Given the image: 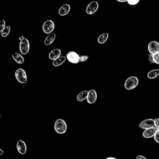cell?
I'll list each match as a JSON object with an SVG mask.
<instances>
[{"instance_id":"d4e9b609","label":"cell","mask_w":159,"mask_h":159,"mask_svg":"<svg viewBox=\"0 0 159 159\" xmlns=\"http://www.w3.org/2000/svg\"><path fill=\"white\" fill-rule=\"evenodd\" d=\"M89 59V57L88 55H83L80 56V62H86V60H88Z\"/></svg>"},{"instance_id":"8992f818","label":"cell","mask_w":159,"mask_h":159,"mask_svg":"<svg viewBox=\"0 0 159 159\" xmlns=\"http://www.w3.org/2000/svg\"><path fill=\"white\" fill-rule=\"evenodd\" d=\"M67 60L74 64H76L80 62V56L78 53L75 51H70L66 55Z\"/></svg>"},{"instance_id":"1f68e13d","label":"cell","mask_w":159,"mask_h":159,"mask_svg":"<svg viewBox=\"0 0 159 159\" xmlns=\"http://www.w3.org/2000/svg\"><path fill=\"white\" fill-rule=\"evenodd\" d=\"M25 37H24L23 36H19V41H21V40L24 39H25Z\"/></svg>"},{"instance_id":"7a4b0ae2","label":"cell","mask_w":159,"mask_h":159,"mask_svg":"<svg viewBox=\"0 0 159 159\" xmlns=\"http://www.w3.org/2000/svg\"><path fill=\"white\" fill-rule=\"evenodd\" d=\"M139 85V79L137 77L132 76L129 77L124 82V88L127 90H132L136 88Z\"/></svg>"},{"instance_id":"52a82bcc","label":"cell","mask_w":159,"mask_h":159,"mask_svg":"<svg viewBox=\"0 0 159 159\" xmlns=\"http://www.w3.org/2000/svg\"><path fill=\"white\" fill-rule=\"evenodd\" d=\"M99 8V3L96 1L90 2L86 8V13L89 15H92L98 11Z\"/></svg>"},{"instance_id":"3957f363","label":"cell","mask_w":159,"mask_h":159,"mask_svg":"<svg viewBox=\"0 0 159 159\" xmlns=\"http://www.w3.org/2000/svg\"><path fill=\"white\" fill-rule=\"evenodd\" d=\"M15 78L19 83L25 84L27 83V75L26 71L22 68H19L15 71Z\"/></svg>"},{"instance_id":"484cf974","label":"cell","mask_w":159,"mask_h":159,"mask_svg":"<svg viewBox=\"0 0 159 159\" xmlns=\"http://www.w3.org/2000/svg\"><path fill=\"white\" fill-rule=\"evenodd\" d=\"M154 140H155V141L159 144V130H157V131L155 134V135H154Z\"/></svg>"},{"instance_id":"5b68a950","label":"cell","mask_w":159,"mask_h":159,"mask_svg":"<svg viewBox=\"0 0 159 159\" xmlns=\"http://www.w3.org/2000/svg\"><path fill=\"white\" fill-rule=\"evenodd\" d=\"M55 29V23L51 19L46 21L42 25V31L46 34L53 32Z\"/></svg>"},{"instance_id":"9c48e42d","label":"cell","mask_w":159,"mask_h":159,"mask_svg":"<svg viewBox=\"0 0 159 159\" xmlns=\"http://www.w3.org/2000/svg\"><path fill=\"white\" fill-rule=\"evenodd\" d=\"M139 128L142 129H147L155 127V123L153 119H147L144 120L139 125Z\"/></svg>"},{"instance_id":"ffe728a7","label":"cell","mask_w":159,"mask_h":159,"mask_svg":"<svg viewBox=\"0 0 159 159\" xmlns=\"http://www.w3.org/2000/svg\"><path fill=\"white\" fill-rule=\"evenodd\" d=\"M158 76H159V69H153L149 71L147 75V78L151 80L156 78Z\"/></svg>"},{"instance_id":"cb8c5ba5","label":"cell","mask_w":159,"mask_h":159,"mask_svg":"<svg viewBox=\"0 0 159 159\" xmlns=\"http://www.w3.org/2000/svg\"><path fill=\"white\" fill-rule=\"evenodd\" d=\"M139 1H140V0H127V3L131 6L136 5L139 3Z\"/></svg>"},{"instance_id":"5bb4252c","label":"cell","mask_w":159,"mask_h":159,"mask_svg":"<svg viewBox=\"0 0 159 159\" xmlns=\"http://www.w3.org/2000/svg\"><path fill=\"white\" fill-rule=\"evenodd\" d=\"M62 51L60 49H54L52 50L49 54V59L54 61V60L57 59V58L61 56Z\"/></svg>"},{"instance_id":"d6a6232c","label":"cell","mask_w":159,"mask_h":159,"mask_svg":"<svg viewBox=\"0 0 159 159\" xmlns=\"http://www.w3.org/2000/svg\"><path fill=\"white\" fill-rule=\"evenodd\" d=\"M106 159H118L116 158H115V157H107Z\"/></svg>"},{"instance_id":"9a60e30c","label":"cell","mask_w":159,"mask_h":159,"mask_svg":"<svg viewBox=\"0 0 159 159\" xmlns=\"http://www.w3.org/2000/svg\"><path fill=\"white\" fill-rule=\"evenodd\" d=\"M56 39V34L54 32H52L49 34H47V37L44 39V43L45 46H50L54 42Z\"/></svg>"},{"instance_id":"7c38bea8","label":"cell","mask_w":159,"mask_h":159,"mask_svg":"<svg viewBox=\"0 0 159 159\" xmlns=\"http://www.w3.org/2000/svg\"><path fill=\"white\" fill-rule=\"evenodd\" d=\"M71 9V6L69 4H64L63 5L61 6L60 8L59 9V16H65L68 14Z\"/></svg>"},{"instance_id":"e0dca14e","label":"cell","mask_w":159,"mask_h":159,"mask_svg":"<svg viewBox=\"0 0 159 159\" xmlns=\"http://www.w3.org/2000/svg\"><path fill=\"white\" fill-rule=\"evenodd\" d=\"M66 60H67L66 56H60L59 58H57V59L52 61V65L55 67H59L62 64H64Z\"/></svg>"},{"instance_id":"4dcf8cb0","label":"cell","mask_w":159,"mask_h":159,"mask_svg":"<svg viewBox=\"0 0 159 159\" xmlns=\"http://www.w3.org/2000/svg\"><path fill=\"white\" fill-rule=\"evenodd\" d=\"M116 1L120 3H125V2H127V0H116Z\"/></svg>"},{"instance_id":"8fae6325","label":"cell","mask_w":159,"mask_h":159,"mask_svg":"<svg viewBox=\"0 0 159 159\" xmlns=\"http://www.w3.org/2000/svg\"><path fill=\"white\" fill-rule=\"evenodd\" d=\"M98 95L95 90H91L88 91V94L87 96V102L88 104H94L97 100Z\"/></svg>"},{"instance_id":"f1b7e54d","label":"cell","mask_w":159,"mask_h":159,"mask_svg":"<svg viewBox=\"0 0 159 159\" xmlns=\"http://www.w3.org/2000/svg\"><path fill=\"white\" fill-rule=\"evenodd\" d=\"M136 159H147V158L146 157H144V155H139L136 157Z\"/></svg>"},{"instance_id":"4316f807","label":"cell","mask_w":159,"mask_h":159,"mask_svg":"<svg viewBox=\"0 0 159 159\" xmlns=\"http://www.w3.org/2000/svg\"><path fill=\"white\" fill-rule=\"evenodd\" d=\"M155 123V127L157 130H159V118H155L154 119Z\"/></svg>"},{"instance_id":"6da1fadb","label":"cell","mask_w":159,"mask_h":159,"mask_svg":"<svg viewBox=\"0 0 159 159\" xmlns=\"http://www.w3.org/2000/svg\"><path fill=\"white\" fill-rule=\"evenodd\" d=\"M54 130L59 134H63L67 132V124L62 119H57L54 123Z\"/></svg>"},{"instance_id":"44dd1931","label":"cell","mask_w":159,"mask_h":159,"mask_svg":"<svg viewBox=\"0 0 159 159\" xmlns=\"http://www.w3.org/2000/svg\"><path fill=\"white\" fill-rule=\"evenodd\" d=\"M11 32V26H6L5 28L4 29V30L0 33L1 36L3 37H6Z\"/></svg>"},{"instance_id":"277c9868","label":"cell","mask_w":159,"mask_h":159,"mask_svg":"<svg viewBox=\"0 0 159 159\" xmlns=\"http://www.w3.org/2000/svg\"><path fill=\"white\" fill-rule=\"evenodd\" d=\"M30 50V43L27 38L20 41L19 42V50L22 55L27 54Z\"/></svg>"},{"instance_id":"d6986e66","label":"cell","mask_w":159,"mask_h":159,"mask_svg":"<svg viewBox=\"0 0 159 159\" xmlns=\"http://www.w3.org/2000/svg\"><path fill=\"white\" fill-rule=\"evenodd\" d=\"M109 37V34L108 32H104L100 34L98 37V43L99 44H103L107 41Z\"/></svg>"},{"instance_id":"7402d4cb","label":"cell","mask_w":159,"mask_h":159,"mask_svg":"<svg viewBox=\"0 0 159 159\" xmlns=\"http://www.w3.org/2000/svg\"><path fill=\"white\" fill-rule=\"evenodd\" d=\"M152 57H153V63L159 65V53H157V54H152Z\"/></svg>"},{"instance_id":"30bf717a","label":"cell","mask_w":159,"mask_h":159,"mask_svg":"<svg viewBox=\"0 0 159 159\" xmlns=\"http://www.w3.org/2000/svg\"><path fill=\"white\" fill-rule=\"evenodd\" d=\"M16 148L18 150V152L21 154V155H25V154L27 152V146L26 142L19 139L18 141L16 144Z\"/></svg>"},{"instance_id":"603a6c76","label":"cell","mask_w":159,"mask_h":159,"mask_svg":"<svg viewBox=\"0 0 159 159\" xmlns=\"http://www.w3.org/2000/svg\"><path fill=\"white\" fill-rule=\"evenodd\" d=\"M6 21L4 19H1L0 20V33H1L3 30L6 27Z\"/></svg>"},{"instance_id":"f546056e","label":"cell","mask_w":159,"mask_h":159,"mask_svg":"<svg viewBox=\"0 0 159 159\" xmlns=\"http://www.w3.org/2000/svg\"><path fill=\"white\" fill-rule=\"evenodd\" d=\"M3 154H4V151H3V149H1V148H0V156L3 155Z\"/></svg>"},{"instance_id":"ba28073f","label":"cell","mask_w":159,"mask_h":159,"mask_svg":"<svg viewBox=\"0 0 159 159\" xmlns=\"http://www.w3.org/2000/svg\"><path fill=\"white\" fill-rule=\"evenodd\" d=\"M147 49L151 54H155L159 53V43L155 41H151L148 44Z\"/></svg>"},{"instance_id":"836d02e7","label":"cell","mask_w":159,"mask_h":159,"mask_svg":"<svg viewBox=\"0 0 159 159\" xmlns=\"http://www.w3.org/2000/svg\"><path fill=\"white\" fill-rule=\"evenodd\" d=\"M0 118H1V114H0Z\"/></svg>"},{"instance_id":"4fadbf2b","label":"cell","mask_w":159,"mask_h":159,"mask_svg":"<svg viewBox=\"0 0 159 159\" xmlns=\"http://www.w3.org/2000/svg\"><path fill=\"white\" fill-rule=\"evenodd\" d=\"M157 130V129L155 127H152L150 129H145L142 133V136H143V137L146 138V139L152 138L154 136V135H155Z\"/></svg>"},{"instance_id":"83f0119b","label":"cell","mask_w":159,"mask_h":159,"mask_svg":"<svg viewBox=\"0 0 159 159\" xmlns=\"http://www.w3.org/2000/svg\"><path fill=\"white\" fill-rule=\"evenodd\" d=\"M148 62L150 64H154L153 63V57H152V54H151L148 55Z\"/></svg>"},{"instance_id":"ac0fdd59","label":"cell","mask_w":159,"mask_h":159,"mask_svg":"<svg viewBox=\"0 0 159 159\" xmlns=\"http://www.w3.org/2000/svg\"><path fill=\"white\" fill-rule=\"evenodd\" d=\"M88 94V91L87 90H84L81 91L80 93H78L76 96V100L79 102H82L84 100H85L87 98Z\"/></svg>"},{"instance_id":"2e32d148","label":"cell","mask_w":159,"mask_h":159,"mask_svg":"<svg viewBox=\"0 0 159 159\" xmlns=\"http://www.w3.org/2000/svg\"><path fill=\"white\" fill-rule=\"evenodd\" d=\"M12 57L13 59L19 64H22L25 63V58L19 53H14V54H12Z\"/></svg>"}]
</instances>
